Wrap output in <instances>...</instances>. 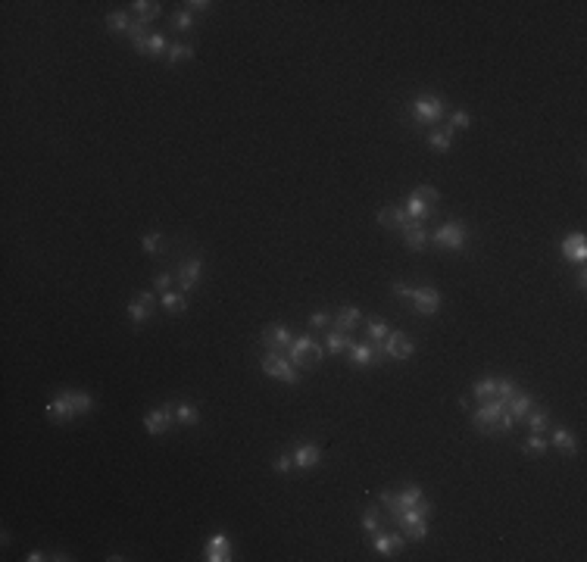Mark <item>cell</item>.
<instances>
[{"mask_svg": "<svg viewBox=\"0 0 587 562\" xmlns=\"http://www.w3.org/2000/svg\"><path fill=\"white\" fill-rule=\"evenodd\" d=\"M91 409H94V397L85 394V391H63V394H57L54 400L47 403V406H44L47 418H50V422H57V425L72 422L75 416H81V412H91Z\"/></svg>", "mask_w": 587, "mask_h": 562, "instance_id": "cell-1", "label": "cell"}, {"mask_svg": "<svg viewBox=\"0 0 587 562\" xmlns=\"http://www.w3.org/2000/svg\"><path fill=\"white\" fill-rule=\"evenodd\" d=\"M428 515H431V503L422 500L419 506L406 509V513L394 515V525L403 531L406 541H416V544H425L428 541Z\"/></svg>", "mask_w": 587, "mask_h": 562, "instance_id": "cell-2", "label": "cell"}, {"mask_svg": "<svg viewBox=\"0 0 587 562\" xmlns=\"http://www.w3.org/2000/svg\"><path fill=\"white\" fill-rule=\"evenodd\" d=\"M390 291H394V297L409 300L412 310H416L419 316H434V312L441 310V291H438V288H428V284H422V288H409V284H394Z\"/></svg>", "mask_w": 587, "mask_h": 562, "instance_id": "cell-3", "label": "cell"}, {"mask_svg": "<svg viewBox=\"0 0 587 562\" xmlns=\"http://www.w3.org/2000/svg\"><path fill=\"white\" fill-rule=\"evenodd\" d=\"M284 356H288L294 365H300V369H310L313 363H322L325 347H322L313 334H300V337H294V341H291V347L284 350Z\"/></svg>", "mask_w": 587, "mask_h": 562, "instance_id": "cell-4", "label": "cell"}, {"mask_svg": "<svg viewBox=\"0 0 587 562\" xmlns=\"http://www.w3.org/2000/svg\"><path fill=\"white\" fill-rule=\"evenodd\" d=\"M503 416H506V400H503V397H494V400H484L472 412V425H475L481 434H491V431H500Z\"/></svg>", "mask_w": 587, "mask_h": 562, "instance_id": "cell-5", "label": "cell"}, {"mask_svg": "<svg viewBox=\"0 0 587 562\" xmlns=\"http://www.w3.org/2000/svg\"><path fill=\"white\" fill-rule=\"evenodd\" d=\"M409 112H412V122L438 125L443 119V112H447V103H443L441 97H434V94H422V97H416V100L409 103Z\"/></svg>", "mask_w": 587, "mask_h": 562, "instance_id": "cell-6", "label": "cell"}, {"mask_svg": "<svg viewBox=\"0 0 587 562\" xmlns=\"http://www.w3.org/2000/svg\"><path fill=\"white\" fill-rule=\"evenodd\" d=\"M260 369L269 375V378H278L284 381V385H297L300 375L294 369V363L284 353H275V350H266V353L260 356Z\"/></svg>", "mask_w": 587, "mask_h": 562, "instance_id": "cell-7", "label": "cell"}, {"mask_svg": "<svg viewBox=\"0 0 587 562\" xmlns=\"http://www.w3.org/2000/svg\"><path fill=\"white\" fill-rule=\"evenodd\" d=\"M378 500L390 509V515H400V513H406V509H412V506L422 503L425 493H422V487L409 484V487H403V491H381Z\"/></svg>", "mask_w": 587, "mask_h": 562, "instance_id": "cell-8", "label": "cell"}, {"mask_svg": "<svg viewBox=\"0 0 587 562\" xmlns=\"http://www.w3.org/2000/svg\"><path fill=\"white\" fill-rule=\"evenodd\" d=\"M431 241L443 247V250H463L465 241H469V228H465L463 222L450 219V222H443L438 231H431Z\"/></svg>", "mask_w": 587, "mask_h": 562, "instance_id": "cell-9", "label": "cell"}, {"mask_svg": "<svg viewBox=\"0 0 587 562\" xmlns=\"http://www.w3.org/2000/svg\"><path fill=\"white\" fill-rule=\"evenodd\" d=\"M516 391V381L513 378H478L475 385H472V394H475L478 403L484 400H494V397H503L506 400L509 394Z\"/></svg>", "mask_w": 587, "mask_h": 562, "instance_id": "cell-10", "label": "cell"}, {"mask_svg": "<svg viewBox=\"0 0 587 562\" xmlns=\"http://www.w3.org/2000/svg\"><path fill=\"white\" fill-rule=\"evenodd\" d=\"M378 350H381V356H388V359H397V363H403V359H409L412 353H416V344L409 341L403 332H390L385 341L378 344Z\"/></svg>", "mask_w": 587, "mask_h": 562, "instance_id": "cell-11", "label": "cell"}, {"mask_svg": "<svg viewBox=\"0 0 587 562\" xmlns=\"http://www.w3.org/2000/svg\"><path fill=\"white\" fill-rule=\"evenodd\" d=\"M294 334L291 328L284 325V322H272V325L262 328V344H266V350H275V353H284V350L291 347Z\"/></svg>", "mask_w": 587, "mask_h": 562, "instance_id": "cell-12", "label": "cell"}, {"mask_svg": "<svg viewBox=\"0 0 587 562\" xmlns=\"http://www.w3.org/2000/svg\"><path fill=\"white\" fill-rule=\"evenodd\" d=\"M347 359H350V365L353 369H368V365H378L381 359V350H378V344H353V347L347 350Z\"/></svg>", "mask_w": 587, "mask_h": 562, "instance_id": "cell-13", "label": "cell"}, {"mask_svg": "<svg viewBox=\"0 0 587 562\" xmlns=\"http://www.w3.org/2000/svg\"><path fill=\"white\" fill-rule=\"evenodd\" d=\"M153 294H150V291H141V294H134L132 300H129V306H125V310H129V319L134 322V325H144V322L153 316Z\"/></svg>", "mask_w": 587, "mask_h": 562, "instance_id": "cell-14", "label": "cell"}, {"mask_svg": "<svg viewBox=\"0 0 587 562\" xmlns=\"http://www.w3.org/2000/svg\"><path fill=\"white\" fill-rule=\"evenodd\" d=\"M372 546H375V553L378 556H394V553H400L403 546H406V537L403 534H397V531H375L372 534Z\"/></svg>", "mask_w": 587, "mask_h": 562, "instance_id": "cell-15", "label": "cell"}, {"mask_svg": "<svg viewBox=\"0 0 587 562\" xmlns=\"http://www.w3.org/2000/svg\"><path fill=\"white\" fill-rule=\"evenodd\" d=\"M172 422H175V416H172V406H156V409H150L147 416H144V431L156 438V434L169 431Z\"/></svg>", "mask_w": 587, "mask_h": 562, "instance_id": "cell-16", "label": "cell"}, {"mask_svg": "<svg viewBox=\"0 0 587 562\" xmlns=\"http://www.w3.org/2000/svg\"><path fill=\"white\" fill-rule=\"evenodd\" d=\"M322 447L319 444H300V447H294V469H300V472H306V469H315V466H322Z\"/></svg>", "mask_w": 587, "mask_h": 562, "instance_id": "cell-17", "label": "cell"}, {"mask_svg": "<svg viewBox=\"0 0 587 562\" xmlns=\"http://www.w3.org/2000/svg\"><path fill=\"white\" fill-rule=\"evenodd\" d=\"M200 272H203V259L200 257H194V259H187L182 262V269H178V284H182V294H187V291H194L200 284Z\"/></svg>", "mask_w": 587, "mask_h": 562, "instance_id": "cell-18", "label": "cell"}, {"mask_svg": "<svg viewBox=\"0 0 587 562\" xmlns=\"http://www.w3.org/2000/svg\"><path fill=\"white\" fill-rule=\"evenodd\" d=\"M400 231H403L406 247H409V250H416V253H422L425 247H428V241H431V231L425 228V222H409Z\"/></svg>", "mask_w": 587, "mask_h": 562, "instance_id": "cell-19", "label": "cell"}, {"mask_svg": "<svg viewBox=\"0 0 587 562\" xmlns=\"http://www.w3.org/2000/svg\"><path fill=\"white\" fill-rule=\"evenodd\" d=\"M134 50L144 57H165L169 41H165V35H160V32H147L141 41H134Z\"/></svg>", "mask_w": 587, "mask_h": 562, "instance_id": "cell-20", "label": "cell"}, {"mask_svg": "<svg viewBox=\"0 0 587 562\" xmlns=\"http://www.w3.org/2000/svg\"><path fill=\"white\" fill-rule=\"evenodd\" d=\"M562 257L569 262H578V266H584L587 259V238L581 231H575V235H569L566 241H562Z\"/></svg>", "mask_w": 587, "mask_h": 562, "instance_id": "cell-21", "label": "cell"}, {"mask_svg": "<svg viewBox=\"0 0 587 562\" xmlns=\"http://www.w3.org/2000/svg\"><path fill=\"white\" fill-rule=\"evenodd\" d=\"M531 406H534V397H531V394H525V391H518V387L506 397V412L516 418V422H522V418L531 412Z\"/></svg>", "mask_w": 587, "mask_h": 562, "instance_id": "cell-22", "label": "cell"}, {"mask_svg": "<svg viewBox=\"0 0 587 562\" xmlns=\"http://www.w3.org/2000/svg\"><path fill=\"white\" fill-rule=\"evenodd\" d=\"M203 556H207V562H228L231 559V544H228V537L222 534H213L207 541V550H203Z\"/></svg>", "mask_w": 587, "mask_h": 562, "instance_id": "cell-23", "label": "cell"}, {"mask_svg": "<svg viewBox=\"0 0 587 562\" xmlns=\"http://www.w3.org/2000/svg\"><path fill=\"white\" fill-rule=\"evenodd\" d=\"M403 213H406V219H409V222H425L428 216L434 213V206L428 204V200L419 197L416 191H412L409 197H406V204H403Z\"/></svg>", "mask_w": 587, "mask_h": 562, "instance_id": "cell-24", "label": "cell"}, {"mask_svg": "<svg viewBox=\"0 0 587 562\" xmlns=\"http://www.w3.org/2000/svg\"><path fill=\"white\" fill-rule=\"evenodd\" d=\"M550 447H556L562 456H575L578 453V440L569 428H550Z\"/></svg>", "mask_w": 587, "mask_h": 562, "instance_id": "cell-25", "label": "cell"}, {"mask_svg": "<svg viewBox=\"0 0 587 562\" xmlns=\"http://www.w3.org/2000/svg\"><path fill=\"white\" fill-rule=\"evenodd\" d=\"M363 322V316H359V306H341V312H337L335 319H331V328H337V332H353V328Z\"/></svg>", "mask_w": 587, "mask_h": 562, "instance_id": "cell-26", "label": "cell"}, {"mask_svg": "<svg viewBox=\"0 0 587 562\" xmlns=\"http://www.w3.org/2000/svg\"><path fill=\"white\" fill-rule=\"evenodd\" d=\"M172 416H175V422L185 425V428H194V425H200V409L194 406V403H187V400L172 403Z\"/></svg>", "mask_w": 587, "mask_h": 562, "instance_id": "cell-27", "label": "cell"}, {"mask_svg": "<svg viewBox=\"0 0 587 562\" xmlns=\"http://www.w3.org/2000/svg\"><path fill=\"white\" fill-rule=\"evenodd\" d=\"M378 222L385 225V228H406V225H409V219H406V213H403V206H397V204L381 206L378 209Z\"/></svg>", "mask_w": 587, "mask_h": 562, "instance_id": "cell-28", "label": "cell"}, {"mask_svg": "<svg viewBox=\"0 0 587 562\" xmlns=\"http://www.w3.org/2000/svg\"><path fill=\"white\" fill-rule=\"evenodd\" d=\"M350 347H353V341L347 332H337V328H328L325 332V353H344Z\"/></svg>", "mask_w": 587, "mask_h": 562, "instance_id": "cell-29", "label": "cell"}, {"mask_svg": "<svg viewBox=\"0 0 587 562\" xmlns=\"http://www.w3.org/2000/svg\"><path fill=\"white\" fill-rule=\"evenodd\" d=\"M453 134L456 131L450 129V125H447V129H431V131H428V147L438 150V153H447V150L453 147Z\"/></svg>", "mask_w": 587, "mask_h": 562, "instance_id": "cell-30", "label": "cell"}, {"mask_svg": "<svg viewBox=\"0 0 587 562\" xmlns=\"http://www.w3.org/2000/svg\"><path fill=\"white\" fill-rule=\"evenodd\" d=\"M160 306L169 312V316H182V312L187 310V300H185V294H178V291H163Z\"/></svg>", "mask_w": 587, "mask_h": 562, "instance_id": "cell-31", "label": "cell"}, {"mask_svg": "<svg viewBox=\"0 0 587 562\" xmlns=\"http://www.w3.org/2000/svg\"><path fill=\"white\" fill-rule=\"evenodd\" d=\"M132 13H134V19L147 25V22H153L156 16H160V4H156V0H134Z\"/></svg>", "mask_w": 587, "mask_h": 562, "instance_id": "cell-32", "label": "cell"}, {"mask_svg": "<svg viewBox=\"0 0 587 562\" xmlns=\"http://www.w3.org/2000/svg\"><path fill=\"white\" fill-rule=\"evenodd\" d=\"M522 422L528 425L531 434H544V431H550V412H547V409H531Z\"/></svg>", "mask_w": 587, "mask_h": 562, "instance_id": "cell-33", "label": "cell"}, {"mask_svg": "<svg viewBox=\"0 0 587 562\" xmlns=\"http://www.w3.org/2000/svg\"><path fill=\"white\" fill-rule=\"evenodd\" d=\"M185 59H194L191 44H169V50H165V63L178 66V63H185Z\"/></svg>", "mask_w": 587, "mask_h": 562, "instance_id": "cell-34", "label": "cell"}, {"mask_svg": "<svg viewBox=\"0 0 587 562\" xmlns=\"http://www.w3.org/2000/svg\"><path fill=\"white\" fill-rule=\"evenodd\" d=\"M132 22H134V19L129 16V13H119V10H116V13H110V16H107L110 32H116V35H129V32H132Z\"/></svg>", "mask_w": 587, "mask_h": 562, "instance_id": "cell-35", "label": "cell"}, {"mask_svg": "<svg viewBox=\"0 0 587 562\" xmlns=\"http://www.w3.org/2000/svg\"><path fill=\"white\" fill-rule=\"evenodd\" d=\"M366 332H368V337H372V344H381L390 334V328H388L385 319H366Z\"/></svg>", "mask_w": 587, "mask_h": 562, "instance_id": "cell-36", "label": "cell"}, {"mask_svg": "<svg viewBox=\"0 0 587 562\" xmlns=\"http://www.w3.org/2000/svg\"><path fill=\"white\" fill-rule=\"evenodd\" d=\"M522 450L528 456H534V453H547V450H550V440L544 438V434H528V438H525V444H522Z\"/></svg>", "mask_w": 587, "mask_h": 562, "instance_id": "cell-37", "label": "cell"}, {"mask_svg": "<svg viewBox=\"0 0 587 562\" xmlns=\"http://www.w3.org/2000/svg\"><path fill=\"white\" fill-rule=\"evenodd\" d=\"M160 247H163V235H160V231H144V235H141V250H144V253L156 257Z\"/></svg>", "mask_w": 587, "mask_h": 562, "instance_id": "cell-38", "label": "cell"}, {"mask_svg": "<svg viewBox=\"0 0 587 562\" xmlns=\"http://www.w3.org/2000/svg\"><path fill=\"white\" fill-rule=\"evenodd\" d=\"M172 28H175V32H191V28H194V13L191 10L172 13Z\"/></svg>", "mask_w": 587, "mask_h": 562, "instance_id": "cell-39", "label": "cell"}, {"mask_svg": "<svg viewBox=\"0 0 587 562\" xmlns=\"http://www.w3.org/2000/svg\"><path fill=\"white\" fill-rule=\"evenodd\" d=\"M359 525H363V531H366V534H368V537H372V534H375V531H378V528H381V519H378V509H375V506H368V509H366V513H363V522H359Z\"/></svg>", "mask_w": 587, "mask_h": 562, "instance_id": "cell-40", "label": "cell"}, {"mask_svg": "<svg viewBox=\"0 0 587 562\" xmlns=\"http://www.w3.org/2000/svg\"><path fill=\"white\" fill-rule=\"evenodd\" d=\"M291 469H294V450L291 453H278L272 459V472H278V475H284V472H291Z\"/></svg>", "mask_w": 587, "mask_h": 562, "instance_id": "cell-41", "label": "cell"}, {"mask_svg": "<svg viewBox=\"0 0 587 562\" xmlns=\"http://www.w3.org/2000/svg\"><path fill=\"white\" fill-rule=\"evenodd\" d=\"M469 125H472V116H469L465 110L450 112V129H453V131H456V129H469Z\"/></svg>", "mask_w": 587, "mask_h": 562, "instance_id": "cell-42", "label": "cell"}, {"mask_svg": "<svg viewBox=\"0 0 587 562\" xmlns=\"http://www.w3.org/2000/svg\"><path fill=\"white\" fill-rule=\"evenodd\" d=\"M416 194H419L422 200H428L431 206L441 200V191H438V187H431V185H419V187H416Z\"/></svg>", "mask_w": 587, "mask_h": 562, "instance_id": "cell-43", "label": "cell"}, {"mask_svg": "<svg viewBox=\"0 0 587 562\" xmlns=\"http://www.w3.org/2000/svg\"><path fill=\"white\" fill-rule=\"evenodd\" d=\"M310 328H313V332H319V328H331V316H325V312H313V316H310Z\"/></svg>", "mask_w": 587, "mask_h": 562, "instance_id": "cell-44", "label": "cell"}, {"mask_svg": "<svg viewBox=\"0 0 587 562\" xmlns=\"http://www.w3.org/2000/svg\"><path fill=\"white\" fill-rule=\"evenodd\" d=\"M172 281H175V275H169V272H160V275H156V279H153V288H156V291H160V294H163V291H169V288H172Z\"/></svg>", "mask_w": 587, "mask_h": 562, "instance_id": "cell-45", "label": "cell"}, {"mask_svg": "<svg viewBox=\"0 0 587 562\" xmlns=\"http://www.w3.org/2000/svg\"><path fill=\"white\" fill-rule=\"evenodd\" d=\"M209 6H213L209 0H187V4H185V10H191V13H207Z\"/></svg>", "mask_w": 587, "mask_h": 562, "instance_id": "cell-46", "label": "cell"}, {"mask_svg": "<svg viewBox=\"0 0 587 562\" xmlns=\"http://www.w3.org/2000/svg\"><path fill=\"white\" fill-rule=\"evenodd\" d=\"M41 559H50V556H44L41 550H32V553H28V556H25V562H41Z\"/></svg>", "mask_w": 587, "mask_h": 562, "instance_id": "cell-47", "label": "cell"}, {"mask_svg": "<svg viewBox=\"0 0 587 562\" xmlns=\"http://www.w3.org/2000/svg\"><path fill=\"white\" fill-rule=\"evenodd\" d=\"M584 284H587V272H584V266H581V269H578V288H584Z\"/></svg>", "mask_w": 587, "mask_h": 562, "instance_id": "cell-48", "label": "cell"}]
</instances>
